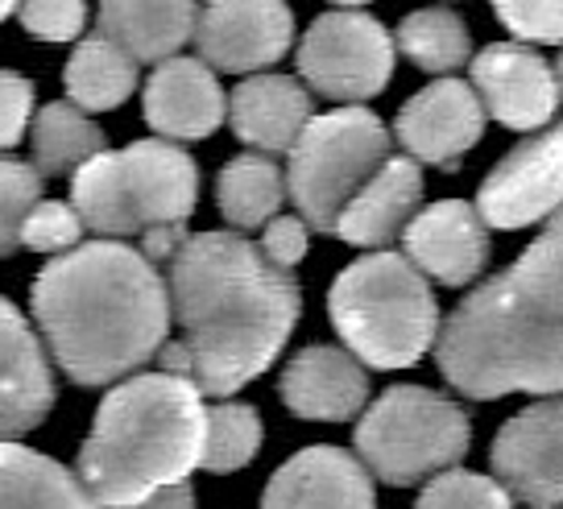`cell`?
Returning a JSON list of instances; mask_svg holds the SVG:
<instances>
[{"label":"cell","mask_w":563,"mask_h":509,"mask_svg":"<svg viewBox=\"0 0 563 509\" xmlns=\"http://www.w3.org/2000/svg\"><path fill=\"white\" fill-rule=\"evenodd\" d=\"M178 340L158 352L162 373L187 377L208 398L257 381L302 316V286L232 229L187 236L166 265Z\"/></svg>","instance_id":"6da1fadb"},{"label":"cell","mask_w":563,"mask_h":509,"mask_svg":"<svg viewBox=\"0 0 563 509\" xmlns=\"http://www.w3.org/2000/svg\"><path fill=\"white\" fill-rule=\"evenodd\" d=\"M34 323L51 361L75 386L137 377L170 344V286L141 248L84 241L30 286Z\"/></svg>","instance_id":"7a4b0ae2"},{"label":"cell","mask_w":563,"mask_h":509,"mask_svg":"<svg viewBox=\"0 0 563 509\" xmlns=\"http://www.w3.org/2000/svg\"><path fill=\"white\" fill-rule=\"evenodd\" d=\"M208 406L175 373H137L104 394L79 447V480L96 509H133L203 468Z\"/></svg>","instance_id":"3957f363"},{"label":"cell","mask_w":563,"mask_h":509,"mask_svg":"<svg viewBox=\"0 0 563 509\" xmlns=\"http://www.w3.org/2000/svg\"><path fill=\"white\" fill-rule=\"evenodd\" d=\"M435 365L443 381L476 402L506 394H563V323L539 316L506 278H485L440 323Z\"/></svg>","instance_id":"277c9868"},{"label":"cell","mask_w":563,"mask_h":509,"mask_svg":"<svg viewBox=\"0 0 563 509\" xmlns=\"http://www.w3.org/2000/svg\"><path fill=\"white\" fill-rule=\"evenodd\" d=\"M328 319L365 369H410L440 340V299L402 253H365L328 290Z\"/></svg>","instance_id":"5b68a950"},{"label":"cell","mask_w":563,"mask_h":509,"mask_svg":"<svg viewBox=\"0 0 563 509\" xmlns=\"http://www.w3.org/2000/svg\"><path fill=\"white\" fill-rule=\"evenodd\" d=\"M199 203L195 158L175 141L145 137L108 150L70 178V208L100 241L187 229Z\"/></svg>","instance_id":"8992f818"},{"label":"cell","mask_w":563,"mask_h":509,"mask_svg":"<svg viewBox=\"0 0 563 509\" xmlns=\"http://www.w3.org/2000/svg\"><path fill=\"white\" fill-rule=\"evenodd\" d=\"M356 460L382 485L406 489L452 473L473 447V419L448 394L427 386H389L352 431Z\"/></svg>","instance_id":"52a82bcc"},{"label":"cell","mask_w":563,"mask_h":509,"mask_svg":"<svg viewBox=\"0 0 563 509\" xmlns=\"http://www.w3.org/2000/svg\"><path fill=\"white\" fill-rule=\"evenodd\" d=\"M394 158V137L369 108H332L302 129L290 150L286 191L307 229L335 232L340 215L361 187Z\"/></svg>","instance_id":"ba28073f"},{"label":"cell","mask_w":563,"mask_h":509,"mask_svg":"<svg viewBox=\"0 0 563 509\" xmlns=\"http://www.w3.org/2000/svg\"><path fill=\"white\" fill-rule=\"evenodd\" d=\"M394 34L373 13L340 4L307 25L299 42V75L307 91L361 108V100L386 91L394 75Z\"/></svg>","instance_id":"9c48e42d"},{"label":"cell","mask_w":563,"mask_h":509,"mask_svg":"<svg viewBox=\"0 0 563 509\" xmlns=\"http://www.w3.org/2000/svg\"><path fill=\"white\" fill-rule=\"evenodd\" d=\"M563 208V121L543 133H530L493 166L476 211L489 229H530Z\"/></svg>","instance_id":"30bf717a"},{"label":"cell","mask_w":563,"mask_h":509,"mask_svg":"<svg viewBox=\"0 0 563 509\" xmlns=\"http://www.w3.org/2000/svg\"><path fill=\"white\" fill-rule=\"evenodd\" d=\"M493 480L530 509L563 506V394L518 410L489 447Z\"/></svg>","instance_id":"8fae6325"},{"label":"cell","mask_w":563,"mask_h":509,"mask_svg":"<svg viewBox=\"0 0 563 509\" xmlns=\"http://www.w3.org/2000/svg\"><path fill=\"white\" fill-rule=\"evenodd\" d=\"M485 104L456 75L431 79L402 104L394 121V137L406 150V158L427 162L435 170H456L464 154H473L485 137Z\"/></svg>","instance_id":"7c38bea8"},{"label":"cell","mask_w":563,"mask_h":509,"mask_svg":"<svg viewBox=\"0 0 563 509\" xmlns=\"http://www.w3.org/2000/svg\"><path fill=\"white\" fill-rule=\"evenodd\" d=\"M295 42V13L278 0H216L199 9L195 46L211 70H236V75H262L274 67Z\"/></svg>","instance_id":"4fadbf2b"},{"label":"cell","mask_w":563,"mask_h":509,"mask_svg":"<svg viewBox=\"0 0 563 509\" xmlns=\"http://www.w3.org/2000/svg\"><path fill=\"white\" fill-rule=\"evenodd\" d=\"M473 91L485 104V117L518 133H539L560 108L555 67L522 42H489L473 54Z\"/></svg>","instance_id":"5bb4252c"},{"label":"cell","mask_w":563,"mask_h":509,"mask_svg":"<svg viewBox=\"0 0 563 509\" xmlns=\"http://www.w3.org/2000/svg\"><path fill=\"white\" fill-rule=\"evenodd\" d=\"M489 224L481 220L476 203L440 199L422 208L402 232V257L427 281L440 286H468L489 265Z\"/></svg>","instance_id":"9a60e30c"},{"label":"cell","mask_w":563,"mask_h":509,"mask_svg":"<svg viewBox=\"0 0 563 509\" xmlns=\"http://www.w3.org/2000/svg\"><path fill=\"white\" fill-rule=\"evenodd\" d=\"M54 365L42 335L0 295V443H18L54 410Z\"/></svg>","instance_id":"2e32d148"},{"label":"cell","mask_w":563,"mask_h":509,"mask_svg":"<svg viewBox=\"0 0 563 509\" xmlns=\"http://www.w3.org/2000/svg\"><path fill=\"white\" fill-rule=\"evenodd\" d=\"M257 509H377V489L352 452L316 443L269 476Z\"/></svg>","instance_id":"e0dca14e"},{"label":"cell","mask_w":563,"mask_h":509,"mask_svg":"<svg viewBox=\"0 0 563 509\" xmlns=\"http://www.w3.org/2000/svg\"><path fill=\"white\" fill-rule=\"evenodd\" d=\"M278 394L286 410L307 422H349L369 406V373L349 348L307 344L286 361Z\"/></svg>","instance_id":"ac0fdd59"},{"label":"cell","mask_w":563,"mask_h":509,"mask_svg":"<svg viewBox=\"0 0 563 509\" xmlns=\"http://www.w3.org/2000/svg\"><path fill=\"white\" fill-rule=\"evenodd\" d=\"M229 121V96L199 54L154 67L145 84V124L162 141H203Z\"/></svg>","instance_id":"d6986e66"},{"label":"cell","mask_w":563,"mask_h":509,"mask_svg":"<svg viewBox=\"0 0 563 509\" xmlns=\"http://www.w3.org/2000/svg\"><path fill=\"white\" fill-rule=\"evenodd\" d=\"M316 121L311 91L295 75L262 70L241 79L229 96L232 133L253 145V154H290L299 145L302 129Z\"/></svg>","instance_id":"ffe728a7"},{"label":"cell","mask_w":563,"mask_h":509,"mask_svg":"<svg viewBox=\"0 0 563 509\" xmlns=\"http://www.w3.org/2000/svg\"><path fill=\"white\" fill-rule=\"evenodd\" d=\"M422 203V170L415 158H389L377 175L361 187V195L352 199L335 236L349 241L356 248H382L402 241L406 224L419 215Z\"/></svg>","instance_id":"44dd1931"},{"label":"cell","mask_w":563,"mask_h":509,"mask_svg":"<svg viewBox=\"0 0 563 509\" xmlns=\"http://www.w3.org/2000/svg\"><path fill=\"white\" fill-rule=\"evenodd\" d=\"M195 25H199V9L195 4H129V0H112L100 4L96 18V34L117 42L133 63H170L178 51L195 42Z\"/></svg>","instance_id":"7402d4cb"},{"label":"cell","mask_w":563,"mask_h":509,"mask_svg":"<svg viewBox=\"0 0 563 509\" xmlns=\"http://www.w3.org/2000/svg\"><path fill=\"white\" fill-rule=\"evenodd\" d=\"M0 509H96L79 473L21 443H0Z\"/></svg>","instance_id":"603a6c76"},{"label":"cell","mask_w":563,"mask_h":509,"mask_svg":"<svg viewBox=\"0 0 563 509\" xmlns=\"http://www.w3.org/2000/svg\"><path fill=\"white\" fill-rule=\"evenodd\" d=\"M30 145H34L30 162L42 178H75L91 158L108 154V133L84 108H75L70 100H54L37 108Z\"/></svg>","instance_id":"cb8c5ba5"},{"label":"cell","mask_w":563,"mask_h":509,"mask_svg":"<svg viewBox=\"0 0 563 509\" xmlns=\"http://www.w3.org/2000/svg\"><path fill=\"white\" fill-rule=\"evenodd\" d=\"M137 63L117 42H108L104 34H91L75 42L67 70H63V84H67L70 104L84 108L91 117V112L121 108L137 91Z\"/></svg>","instance_id":"d4e9b609"},{"label":"cell","mask_w":563,"mask_h":509,"mask_svg":"<svg viewBox=\"0 0 563 509\" xmlns=\"http://www.w3.org/2000/svg\"><path fill=\"white\" fill-rule=\"evenodd\" d=\"M290 199L286 191V170L269 154H241L229 158L216 178V203L220 215L232 229H265L269 220L282 215V203Z\"/></svg>","instance_id":"484cf974"},{"label":"cell","mask_w":563,"mask_h":509,"mask_svg":"<svg viewBox=\"0 0 563 509\" xmlns=\"http://www.w3.org/2000/svg\"><path fill=\"white\" fill-rule=\"evenodd\" d=\"M394 46L419 70L448 79V70H460L473 58V30L456 9L431 4V9H415L398 21Z\"/></svg>","instance_id":"4316f807"},{"label":"cell","mask_w":563,"mask_h":509,"mask_svg":"<svg viewBox=\"0 0 563 509\" xmlns=\"http://www.w3.org/2000/svg\"><path fill=\"white\" fill-rule=\"evenodd\" d=\"M501 278L527 307L563 323V208L547 220L543 236H534L514 265L501 269Z\"/></svg>","instance_id":"83f0119b"},{"label":"cell","mask_w":563,"mask_h":509,"mask_svg":"<svg viewBox=\"0 0 563 509\" xmlns=\"http://www.w3.org/2000/svg\"><path fill=\"white\" fill-rule=\"evenodd\" d=\"M262 452V414L249 402L208 406V440H203V473H241Z\"/></svg>","instance_id":"f1b7e54d"},{"label":"cell","mask_w":563,"mask_h":509,"mask_svg":"<svg viewBox=\"0 0 563 509\" xmlns=\"http://www.w3.org/2000/svg\"><path fill=\"white\" fill-rule=\"evenodd\" d=\"M37 203H42V175L34 170V162L0 154V257H13L21 248V229Z\"/></svg>","instance_id":"f546056e"},{"label":"cell","mask_w":563,"mask_h":509,"mask_svg":"<svg viewBox=\"0 0 563 509\" xmlns=\"http://www.w3.org/2000/svg\"><path fill=\"white\" fill-rule=\"evenodd\" d=\"M415 509H514V497L493 476L452 468L422 485Z\"/></svg>","instance_id":"4dcf8cb0"},{"label":"cell","mask_w":563,"mask_h":509,"mask_svg":"<svg viewBox=\"0 0 563 509\" xmlns=\"http://www.w3.org/2000/svg\"><path fill=\"white\" fill-rule=\"evenodd\" d=\"M84 232H88V224L79 220V211L70 208V203H63V199H42L30 211L25 229H21V248L63 257V253L84 245Z\"/></svg>","instance_id":"1f68e13d"},{"label":"cell","mask_w":563,"mask_h":509,"mask_svg":"<svg viewBox=\"0 0 563 509\" xmlns=\"http://www.w3.org/2000/svg\"><path fill=\"white\" fill-rule=\"evenodd\" d=\"M18 21L25 34L42 37V42H70L84 34L88 25V4L79 0H37V4H18Z\"/></svg>","instance_id":"d6a6232c"},{"label":"cell","mask_w":563,"mask_h":509,"mask_svg":"<svg viewBox=\"0 0 563 509\" xmlns=\"http://www.w3.org/2000/svg\"><path fill=\"white\" fill-rule=\"evenodd\" d=\"M497 21L510 30L514 37H522V46L543 42V46H563V4H493Z\"/></svg>","instance_id":"836d02e7"},{"label":"cell","mask_w":563,"mask_h":509,"mask_svg":"<svg viewBox=\"0 0 563 509\" xmlns=\"http://www.w3.org/2000/svg\"><path fill=\"white\" fill-rule=\"evenodd\" d=\"M34 117V84L18 70L0 67V154L21 145Z\"/></svg>","instance_id":"e575fe53"},{"label":"cell","mask_w":563,"mask_h":509,"mask_svg":"<svg viewBox=\"0 0 563 509\" xmlns=\"http://www.w3.org/2000/svg\"><path fill=\"white\" fill-rule=\"evenodd\" d=\"M257 245H262V253L278 269H295L307 257V248H311V229H307L302 215H278V220H269L262 229Z\"/></svg>","instance_id":"d590c367"},{"label":"cell","mask_w":563,"mask_h":509,"mask_svg":"<svg viewBox=\"0 0 563 509\" xmlns=\"http://www.w3.org/2000/svg\"><path fill=\"white\" fill-rule=\"evenodd\" d=\"M133 509H199V506H195L191 480H183V485H166V489H158L154 497H145V501Z\"/></svg>","instance_id":"8d00e7d4"},{"label":"cell","mask_w":563,"mask_h":509,"mask_svg":"<svg viewBox=\"0 0 563 509\" xmlns=\"http://www.w3.org/2000/svg\"><path fill=\"white\" fill-rule=\"evenodd\" d=\"M555 79H560V96H563V51H560V63H555Z\"/></svg>","instance_id":"74e56055"},{"label":"cell","mask_w":563,"mask_h":509,"mask_svg":"<svg viewBox=\"0 0 563 509\" xmlns=\"http://www.w3.org/2000/svg\"><path fill=\"white\" fill-rule=\"evenodd\" d=\"M9 13H18V9H13V4H0V21L9 18Z\"/></svg>","instance_id":"f35d334b"}]
</instances>
